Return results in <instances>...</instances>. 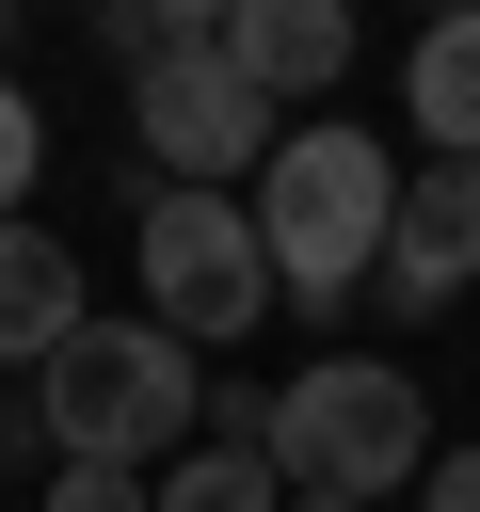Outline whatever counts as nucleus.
I'll list each match as a JSON object with an SVG mask.
<instances>
[{"label":"nucleus","instance_id":"nucleus-1","mask_svg":"<svg viewBox=\"0 0 480 512\" xmlns=\"http://www.w3.org/2000/svg\"><path fill=\"white\" fill-rule=\"evenodd\" d=\"M384 224H400V160L384 128H272L256 160V256H272V304H352L384 272Z\"/></svg>","mask_w":480,"mask_h":512},{"label":"nucleus","instance_id":"nucleus-2","mask_svg":"<svg viewBox=\"0 0 480 512\" xmlns=\"http://www.w3.org/2000/svg\"><path fill=\"white\" fill-rule=\"evenodd\" d=\"M32 432H48L64 464H128V480H160V464L208 432V368H192L160 320H80V336L48 352V384H32Z\"/></svg>","mask_w":480,"mask_h":512},{"label":"nucleus","instance_id":"nucleus-3","mask_svg":"<svg viewBox=\"0 0 480 512\" xmlns=\"http://www.w3.org/2000/svg\"><path fill=\"white\" fill-rule=\"evenodd\" d=\"M256 464H272V496H352V512L416 496V480H432L416 368H384V352H320L304 384H272V432H256Z\"/></svg>","mask_w":480,"mask_h":512},{"label":"nucleus","instance_id":"nucleus-4","mask_svg":"<svg viewBox=\"0 0 480 512\" xmlns=\"http://www.w3.org/2000/svg\"><path fill=\"white\" fill-rule=\"evenodd\" d=\"M128 272H144V320H160L176 352L256 336V304H272V256H256V208H240V192H144Z\"/></svg>","mask_w":480,"mask_h":512},{"label":"nucleus","instance_id":"nucleus-5","mask_svg":"<svg viewBox=\"0 0 480 512\" xmlns=\"http://www.w3.org/2000/svg\"><path fill=\"white\" fill-rule=\"evenodd\" d=\"M256 128H272V96H256L224 48H176V64L128 80V144L160 160V192H224V176H256V160H272Z\"/></svg>","mask_w":480,"mask_h":512},{"label":"nucleus","instance_id":"nucleus-6","mask_svg":"<svg viewBox=\"0 0 480 512\" xmlns=\"http://www.w3.org/2000/svg\"><path fill=\"white\" fill-rule=\"evenodd\" d=\"M480 288V160H416L400 176V224H384V304H464Z\"/></svg>","mask_w":480,"mask_h":512},{"label":"nucleus","instance_id":"nucleus-7","mask_svg":"<svg viewBox=\"0 0 480 512\" xmlns=\"http://www.w3.org/2000/svg\"><path fill=\"white\" fill-rule=\"evenodd\" d=\"M224 64L256 96H320V80H352V16L336 0H224Z\"/></svg>","mask_w":480,"mask_h":512},{"label":"nucleus","instance_id":"nucleus-8","mask_svg":"<svg viewBox=\"0 0 480 512\" xmlns=\"http://www.w3.org/2000/svg\"><path fill=\"white\" fill-rule=\"evenodd\" d=\"M400 128H416L432 160H480V0L400 48Z\"/></svg>","mask_w":480,"mask_h":512},{"label":"nucleus","instance_id":"nucleus-9","mask_svg":"<svg viewBox=\"0 0 480 512\" xmlns=\"http://www.w3.org/2000/svg\"><path fill=\"white\" fill-rule=\"evenodd\" d=\"M80 320H96V304H80V256H64L48 224H0V368H48Z\"/></svg>","mask_w":480,"mask_h":512},{"label":"nucleus","instance_id":"nucleus-10","mask_svg":"<svg viewBox=\"0 0 480 512\" xmlns=\"http://www.w3.org/2000/svg\"><path fill=\"white\" fill-rule=\"evenodd\" d=\"M144 512H288V496H272V464H256V448L192 432V448H176V464L144 480Z\"/></svg>","mask_w":480,"mask_h":512},{"label":"nucleus","instance_id":"nucleus-11","mask_svg":"<svg viewBox=\"0 0 480 512\" xmlns=\"http://www.w3.org/2000/svg\"><path fill=\"white\" fill-rule=\"evenodd\" d=\"M32 160H48V112L0 80V224H32Z\"/></svg>","mask_w":480,"mask_h":512},{"label":"nucleus","instance_id":"nucleus-12","mask_svg":"<svg viewBox=\"0 0 480 512\" xmlns=\"http://www.w3.org/2000/svg\"><path fill=\"white\" fill-rule=\"evenodd\" d=\"M48 512H144V480H128V464H64V480H48Z\"/></svg>","mask_w":480,"mask_h":512},{"label":"nucleus","instance_id":"nucleus-13","mask_svg":"<svg viewBox=\"0 0 480 512\" xmlns=\"http://www.w3.org/2000/svg\"><path fill=\"white\" fill-rule=\"evenodd\" d=\"M416 512H480V448H432V480H416Z\"/></svg>","mask_w":480,"mask_h":512},{"label":"nucleus","instance_id":"nucleus-14","mask_svg":"<svg viewBox=\"0 0 480 512\" xmlns=\"http://www.w3.org/2000/svg\"><path fill=\"white\" fill-rule=\"evenodd\" d=\"M16 416H32V400H16V384H0V448H16Z\"/></svg>","mask_w":480,"mask_h":512},{"label":"nucleus","instance_id":"nucleus-15","mask_svg":"<svg viewBox=\"0 0 480 512\" xmlns=\"http://www.w3.org/2000/svg\"><path fill=\"white\" fill-rule=\"evenodd\" d=\"M288 512H352V496H288Z\"/></svg>","mask_w":480,"mask_h":512}]
</instances>
